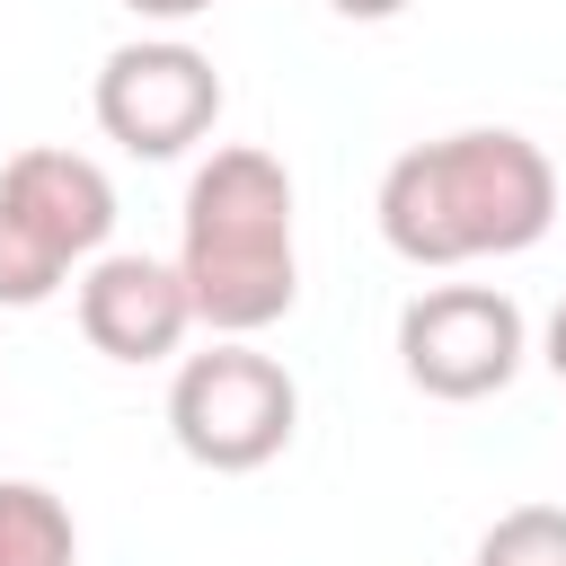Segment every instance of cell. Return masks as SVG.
I'll use <instances>...</instances> for the list:
<instances>
[{
  "instance_id": "ba28073f",
  "label": "cell",
  "mask_w": 566,
  "mask_h": 566,
  "mask_svg": "<svg viewBox=\"0 0 566 566\" xmlns=\"http://www.w3.org/2000/svg\"><path fill=\"white\" fill-rule=\"evenodd\" d=\"M71 557H80L71 504L35 478H0V566H71Z\"/></svg>"
},
{
  "instance_id": "7a4b0ae2",
  "label": "cell",
  "mask_w": 566,
  "mask_h": 566,
  "mask_svg": "<svg viewBox=\"0 0 566 566\" xmlns=\"http://www.w3.org/2000/svg\"><path fill=\"white\" fill-rule=\"evenodd\" d=\"M177 274L195 301V327L212 336H256L292 318L301 301V256H292V168L256 142L212 150L186 177V239Z\"/></svg>"
},
{
  "instance_id": "3957f363",
  "label": "cell",
  "mask_w": 566,
  "mask_h": 566,
  "mask_svg": "<svg viewBox=\"0 0 566 566\" xmlns=\"http://www.w3.org/2000/svg\"><path fill=\"white\" fill-rule=\"evenodd\" d=\"M115 239V186L80 150H18L0 168V310L53 301L71 274H88Z\"/></svg>"
},
{
  "instance_id": "8992f818",
  "label": "cell",
  "mask_w": 566,
  "mask_h": 566,
  "mask_svg": "<svg viewBox=\"0 0 566 566\" xmlns=\"http://www.w3.org/2000/svg\"><path fill=\"white\" fill-rule=\"evenodd\" d=\"M522 310L513 292L495 283H433L398 310V371L424 389V398H495L513 371H522Z\"/></svg>"
},
{
  "instance_id": "7c38bea8",
  "label": "cell",
  "mask_w": 566,
  "mask_h": 566,
  "mask_svg": "<svg viewBox=\"0 0 566 566\" xmlns=\"http://www.w3.org/2000/svg\"><path fill=\"white\" fill-rule=\"evenodd\" d=\"M327 9H336V18H398L407 0H327Z\"/></svg>"
},
{
  "instance_id": "5b68a950",
  "label": "cell",
  "mask_w": 566,
  "mask_h": 566,
  "mask_svg": "<svg viewBox=\"0 0 566 566\" xmlns=\"http://www.w3.org/2000/svg\"><path fill=\"white\" fill-rule=\"evenodd\" d=\"M97 133L133 159H177L221 124V71L186 35H133L97 62Z\"/></svg>"
},
{
  "instance_id": "52a82bcc",
  "label": "cell",
  "mask_w": 566,
  "mask_h": 566,
  "mask_svg": "<svg viewBox=\"0 0 566 566\" xmlns=\"http://www.w3.org/2000/svg\"><path fill=\"white\" fill-rule=\"evenodd\" d=\"M195 327V301H186V274L159 265V256H133V248H106L88 274H80V336L106 354V363H168Z\"/></svg>"
},
{
  "instance_id": "30bf717a",
  "label": "cell",
  "mask_w": 566,
  "mask_h": 566,
  "mask_svg": "<svg viewBox=\"0 0 566 566\" xmlns=\"http://www.w3.org/2000/svg\"><path fill=\"white\" fill-rule=\"evenodd\" d=\"M133 18H159V27H177V18H203L212 0H124Z\"/></svg>"
},
{
  "instance_id": "277c9868",
  "label": "cell",
  "mask_w": 566,
  "mask_h": 566,
  "mask_svg": "<svg viewBox=\"0 0 566 566\" xmlns=\"http://www.w3.org/2000/svg\"><path fill=\"white\" fill-rule=\"evenodd\" d=\"M292 424H301V389H292V371H283L274 354H256L248 336H212V345L186 354L177 380H168V433H177V451H186L195 469H212V478H248V469L283 460Z\"/></svg>"
},
{
  "instance_id": "6da1fadb",
  "label": "cell",
  "mask_w": 566,
  "mask_h": 566,
  "mask_svg": "<svg viewBox=\"0 0 566 566\" xmlns=\"http://www.w3.org/2000/svg\"><path fill=\"white\" fill-rule=\"evenodd\" d=\"M557 221V168L513 124H469L442 142H416L380 177V239L407 265H469V256H522Z\"/></svg>"
},
{
  "instance_id": "8fae6325",
  "label": "cell",
  "mask_w": 566,
  "mask_h": 566,
  "mask_svg": "<svg viewBox=\"0 0 566 566\" xmlns=\"http://www.w3.org/2000/svg\"><path fill=\"white\" fill-rule=\"evenodd\" d=\"M548 371H557V380H566V301H557V310H548Z\"/></svg>"
},
{
  "instance_id": "9c48e42d",
  "label": "cell",
  "mask_w": 566,
  "mask_h": 566,
  "mask_svg": "<svg viewBox=\"0 0 566 566\" xmlns=\"http://www.w3.org/2000/svg\"><path fill=\"white\" fill-rule=\"evenodd\" d=\"M469 566H566V504H513V513H495Z\"/></svg>"
}]
</instances>
